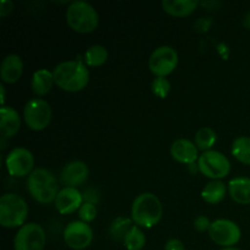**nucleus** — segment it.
<instances>
[{
  "instance_id": "obj_8",
  "label": "nucleus",
  "mask_w": 250,
  "mask_h": 250,
  "mask_svg": "<svg viewBox=\"0 0 250 250\" xmlns=\"http://www.w3.org/2000/svg\"><path fill=\"white\" fill-rule=\"evenodd\" d=\"M46 237L43 227L36 222L23 225L14 239L15 250H44Z\"/></svg>"
},
{
  "instance_id": "obj_28",
  "label": "nucleus",
  "mask_w": 250,
  "mask_h": 250,
  "mask_svg": "<svg viewBox=\"0 0 250 250\" xmlns=\"http://www.w3.org/2000/svg\"><path fill=\"white\" fill-rule=\"evenodd\" d=\"M97 214H98L97 207H95L94 203L92 202L83 203L81 209L78 210V215H80L81 221L85 222V224L94 221L95 217H97Z\"/></svg>"
},
{
  "instance_id": "obj_1",
  "label": "nucleus",
  "mask_w": 250,
  "mask_h": 250,
  "mask_svg": "<svg viewBox=\"0 0 250 250\" xmlns=\"http://www.w3.org/2000/svg\"><path fill=\"white\" fill-rule=\"evenodd\" d=\"M55 84L65 92H80L89 82V71L81 61H65L53 71Z\"/></svg>"
},
{
  "instance_id": "obj_7",
  "label": "nucleus",
  "mask_w": 250,
  "mask_h": 250,
  "mask_svg": "<svg viewBox=\"0 0 250 250\" xmlns=\"http://www.w3.org/2000/svg\"><path fill=\"white\" fill-rule=\"evenodd\" d=\"M23 119L32 131H43L51 121L50 105L41 98L29 100L23 107Z\"/></svg>"
},
{
  "instance_id": "obj_6",
  "label": "nucleus",
  "mask_w": 250,
  "mask_h": 250,
  "mask_svg": "<svg viewBox=\"0 0 250 250\" xmlns=\"http://www.w3.org/2000/svg\"><path fill=\"white\" fill-rule=\"evenodd\" d=\"M198 168L208 178L219 181L229 176L231 163L224 154L216 150L204 151L198 159Z\"/></svg>"
},
{
  "instance_id": "obj_15",
  "label": "nucleus",
  "mask_w": 250,
  "mask_h": 250,
  "mask_svg": "<svg viewBox=\"0 0 250 250\" xmlns=\"http://www.w3.org/2000/svg\"><path fill=\"white\" fill-rule=\"evenodd\" d=\"M171 156L175 159L177 163L186 164V165H192L195 163L198 156V148L195 143L190 142L189 139L181 138L173 142L170 148Z\"/></svg>"
},
{
  "instance_id": "obj_29",
  "label": "nucleus",
  "mask_w": 250,
  "mask_h": 250,
  "mask_svg": "<svg viewBox=\"0 0 250 250\" xmlns=\"http://www.w3.org/2000/svg\"><path fill=\"white\" fill-rule=\"evenodd\" d=\"M210 226H211V222L204 215H199L197 219L194 220V229H197L198 232H205L209 231Z\"/></svg>"
},
{
  "instance_id": "obj_22",
  "label": "nucleus",
  "mask_w": 250,
  "mask_h": 250,
  "mask_svg": "<svg viewBox=\"0 0 250 250\" xmlns=\"http://www.w3.org/2000/svg\"><path fill=\"white\" fill-rule=\"evenodd\" d=\"M232 155L244 165H250V137H238L232 144Z\"/></svg>"
},
{
  "instance_id": "obj_33",
  "label": "nucleus",
  "mask_w": 250,
  "mask_h": 250,
  "mask_svg": "<svg viewBox=\"0 0 250 250\" xmlns=\"http://www.w3.org/2000/svg\"><path fill=\"white\" fill-rule=\"evenodd\" d=\"M0 90H1V105L4 106V103H5V87L4 85H0Z\"/></svg>"
},
{
  "instance_id": "obj_24",
  "label": "nucleus",
  "mask_w": 250,
  "mask_h": 250,
  "mask_svg": "<svg viewBox=\"0 0 250 250\" xmlns=\"http://www.w3.org/2000/svg\"><path fill=\"white\" fill-rule=\"evenodd\" d=\"M217 141V134L210 127H203L195 133V146L199 150L209 151Z\"/></svg>"
},
{
  "instance_id": "obj_5",
  "label": "nucleus",
  "mask_w": 250,
  "mask_h": 250,
  "mask_svg": "<svg viewBox=\"0 0 250 250\" xmlns=\"http://www.w3.org/2000/svg\"><path fill=\"white\" fill-rule=\"evenodd\" d=\"M28 205L17 194H4L0 198V225L5 229H21L26 225Z\"/></svg>"
},
{
  "instance_id": "obj_3",
  "label": "nucleus",
  "mask_w": 250,
  "mask_h": 250,
  "mask_svg": "<svg viewBox=\"0 0 250 250\" xmlns=\"http://www.w3.org/2000/svg\"><path fill=\"white\" fill-rule=\"evenodd\" d=\"M27 189L29 194L41 204L55 202L59 194L58 180L53 172L43 167L33 170L27 180Z\"/></svg>"
},
{
  "instance_id": "obj_27",
  "label": "nucleus",
  "mask_w": 250,
  "mask_h": 250,
  "mask_svg": "<svg viewBox=\"0 0 250 250\" xmlns=\"http://www.w3.org/2000/svg\"><path fill=\"white\" fill-rule=\"evenodd\" d=\"M171 90V84L166 77H155L151 82V92L155 97L164 99L168 95Z\"/></svg>"
},
{
  "instance_id": "obj_31",
  "label": "nucleus",
  "mask_w": 250,
  "mask_h": 250,
  "mask_svg": "<svg viewBox=\"0 0 250 250\" xmlns=\"http://www.w3.org/2000/svg\"><path fill=\"white\" fill-rule=\"evenodd\" d=\"M12 7H14V4L10 0H2L0 2V16L6 17L7 15H10V12L12 11Z\"/></svg>"
},
{
  "instance_id": "obj_30",
  "label": "nucleus",
  "mask_w": 250,
  "mask_h": 250,
  "mask_svg": "<svg viewBox=\"0 0 250 250\" xmlns=\"http://www.w3.org/2000/svg\"><path fill=\"white\" fill-rule=\"evenodd\" d=\"M165 250H186L185 244L177 238H171L166 242Z\"/></svg>"
},
{
  "instance_id": "obj_2",
  "label": "nucleus",
  "mask_w": 250,
  "mask_h": 250,
  "mask_svg": "<svg viewBox=\"0 0 250 250\" xmlns=\"http://www.w3.org/2000/svg\"><path fill=\"white\" fill-rule=\"evenodd\" d=\"M132 221L138 227L151 229L163 216V205L153 193H142L134 199L131 209Z\"/></svg>"
},
{
  "instance_id": "obj_23",
  "label": "nucleus",
  "mask_w": 250,
  "mask_h": 250,
  "mask_svg": "<svg viewBox=\"0 0 250 250\" xmlns=\"http://www.w3.org/2000/svg\"><path fill=\"white\" fill-rule=\"evenodd\" d=\"M109 53L103 45H92L84 54V61L90 67H99L107 61Z\"/></svg>"
},
{
  "instance_id": "obj_34",
  "label": "nucleus",
  "mask_w": 250,
  "mask_h": 250,
  "mask_svg": "<svg viewBox=\"0 0 250 250\" xmlns=\"http://www.w3.org/2000/svg\"><path fill=\"white\" fill-rule=\"evenodd\" d=\"M221 250H241V249L236 248V247H232V248H224V249H221Z\"/></svg>"
},
{
  "instance_id": "obj_18",
  "label": "nucleus",
  "mask_w": 250,
  "mask_h": 250,
  "mask_svg": "<svg viewBox=\"0 0 250 250\" xmlns=\"http://www.w3.org/2000/svg\"><path fill=\"white\" fill-rule=\"evenodd\" d=\"M229 193L237 204H250V178L236 177L229 181Z\"/></svg>"
},
{
  "instance_id": "obj_10",
  "label": "nucleus",
  "mask_w": 250,
  "mask_h": 250,
  "mask_svg": "<svg viewBox=\"0 0 250 250\" xmlns=\"http://www.w3.org/2000/svg\"><path fill=\"white\" fill-rule=\"evenodd\" d=\"M178 54L173 48L163 45L156 48L149 58V68L155 77H166L176 70Z\"/></svg>"
},
{
  "instance_id": "obj_25",
  "label": "nucleus",
  "mask_w": 250,
  "mask_h": 250,
  "mask_svg": "<svg viewBox=\"0 0 250 250\" xmlns=\"http://www.w3.org/2000/svg\"><path fill=\"white\" fill-rule=\"evenodd\" d=\"M146 234L137 225H133L124 239V246L127 250H142L146 246Z\"/></svg>"
},
{
  "instance_id": "obj_9",
  "label": "nucleus",
  "mask_w": 250,
  "mask_h": 250,
  "mask_svg": "<svg viewBox=\"0 0 250 250\" xmlns=\"http://www.w3.org/2000/svg\"><path fill=\"white\" fill-rule=\"evenodd\" d=\"M209 236L215 244L224 248H232L241 241L242 232L238 225L231 220L219 219L211 222Z\"/></svg>"
},
{
  "instance_id": "obj_16",
  "label": "nucleus",
  "mask_w": 250,
  "mask_h": 250,
  "mask_svg": "<svg viewBox=\"0 0 250 250\" xmlns=\"http://www.w3.org/2000/svg\"><path fill=\"white\" fill-rule=\"evenodd\" d=\"M22 73H23L22 59L16 54H10L5 56L1 62V67H0V76H1L2 82L9 83V84L16 83L21 78Z\"/></svg>"
},
{
  "instance_id": "obj_14",
  "label": "nucleus",
  "mask_w": 250,
  "mask_h": 250,
  "mask_svg": "<svg viewBox=\"0 0 250 250\" xmlns=\"http://www.w3.org/2000/svg\"><path fill=\"white\" fill-rule=\"evenodd\" d=\"M55 208L61 215H70L81 209L83 197L77 188L65 187L59 192L55 199Z\"/></svg>"
},
{
  "instance_id": "obj_32",
  "label": "nucleus",
  "mask_w": 250,
  "mask_h": 250,
  "mask_svg": "<svg viewBox=\"0 0 250 250\" xmlns=\"http://www.w3.org/2000/svg\"><path fill=\"white\" fill-rule=\"evenodd\" d=\"M243 23H244V26L247 27V28L250 29V12H248V14L246 15V17H244Z\"/></svg>"
},
{
  "instance_id": "obj_12",
  "label": "nucleus",
  "mask_w": 250,
  "mask_h": 250,
  "mask_svg": "<svg viewBox=\"0 0 250 250\" xmlns=\"http://www.w3.org/2000/svg\"><path fill=\"white\" fill-rule=\"evenodd\" d=\"M63 241L68 248L83 250L90 246L93 241V229L83 221H72L65 227Z\"/></svg>"
},
{
  "instance_id": "obj_20",
  "label": "nucleus",
  "mask_w": 250,
  "mask_h": 250,
  "mask_svg": "<svg viewBox=\"0 0 250 250\" xmlns=\"http://www.w3.org/2000/svg\"><path fill=\"white\" fill-rule=\"evenodd\" d=\"M54 83H55V81H54L53 72L45 70V68H42V70L36 71L32 76L31 87L34 94L38 95V97H43L50 92Z\"/></svg>"
},
{
  "instance_id": "obj_21",
  "label": "nucleus",
  "mask_w": 250,
  "mask_h": 250,
  "mask_svg": "<svg viewBox=\"0 0 250 250\" xmlns=\"http://www.w3.org/2000/svg\"><path fill=\"white\" fill-rule=\"evenodd\" d=\"M226 186L221 181H211L202 190V198L209 204H219L225 199Z\"/></svg>"
},
{
  "instance_id": "obj_13",
  "label": "nucleus",
  "mask_w": 250,
  "mask_h": 250,
  "mask_svg": "<svg viewBox=\"0 0 250 250\" xmlns=\"http://www.w3.org/2000/svg\"><path fill=\"white\" fill-rule=\"evenodd\" d=\"M88 176H89V168H88L87 164L83 161H72L63 166L60 181L66 187L77 188L78 186L85 183Z\"/></svg>"
},
{
  "instance_id": "obj_4",
  "label": "nucleus",
  "mask_w": 250,
  "mask_h": 250,
  "mask_svg": "<svg viewBox=\"0 0 250 250\" xmlns=\"http://www.w3.org/2000/svg\"><path fill=\"white\" fill-rule=\"evenodd\" d=\"M66 21L77 33H90L99 24V15L97 10L85 1H73L66 10Z\"/></svg>"
},
{
  "instance_id": "obj_26",
  "label": "nucleus",
  "mask_w": 250,
  "mask_h": 250,
  "mask_svg": "<svg viewBox=\"0 0 250 250\" xmlns=\"http://www.w3.org/2000/svg\"><path fill=\"white\" fill-rule=\"evenodd\" d=\"M132 222H133L132 220L126 219V217H117V219H115L111 222V225H110V236L114 239H116V241L124 242L126 234L128 233L129 229L133 226Z\"/></svg>"
},
{
  "instance_id": "obj_19",
  "label": "nucleus",
  "mask_w": 250,
  "mask_h": 250,
  "mask_svg": "<svg viewBox=\"0 0 250 250\" xmlns=\"http://www.w3.org/2000/svg\"><path fill=\"white\" fill-rule=\"evenodd\" d=\"M164 11L175 17H185L193 14L197 9L198 1L194 0H164L161 2Z\"/></svg>"
},
{
  "instance_id": "obj_11",
  "label": "nucleus",
  "mask_w": 250,
  "mask_h": 250,
  "mask_svg": "<svg viewBox=\"0 0 250 250\" xmlns=\"http://www.w3.org/2000/svg\"><path fill=\"white\" fill-rule=\"evenodd\" d=\"M6 170L12 177H24L33 172V154L23 146L15 148L7 154L5 160Z\"/></svg>"
},
{
  "instance_id": "obj_17",
  "label": "nucleus",
  "mask_w": 250,
  "mask_h": 250,
  "mask_svg": "<svg viewBox=\"0 0 250 250\" xmlns=\"http://www.w3.org/2000/svg\"><path fill=\"white\" fill-rule=\"evenodd\" d=\"M21 128V119L19 112L10 106H1L0 109V132L4 138L16 136Z\"/></svg>"
}]
</instances>
